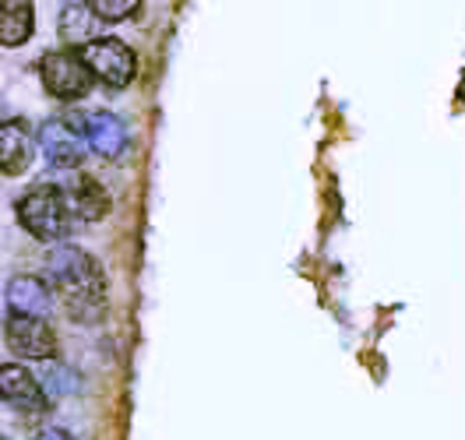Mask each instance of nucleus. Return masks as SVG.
<instances>
[{"label": "nucleus", "instance_id": "nucleus-1", "mask_svg": "<svg viewBox=\"0 0 465 440\" xmlns=\"http://www.w3.org/2000/svg\"><path fill=\"white\" fill-rule=\"evenodd\" d=\"M46 275L54 279L60 299L74 321L92 324L103 318L106 293H103V271L99 264L78 247H60L46 261Z\"/></svg>", "mask_w": 465, "mask_h": 440}, {"label": "nucleus", "instance_id": "nucleus-2", "mask_svg": "<svg viewBox=\"0 0 465 440\" xmlns=\"http://www.w3.org/2000/svg\"><path fill=\"white\" fill-rule=\"evenodd\" d=\"M71 205H67V194L50 187V183H39L32 187L29 194L18 198V222L29 230L35 240H64L71 233Z\"/></svg>", "mask_w": 465, "mask_h": 440}, {"label": "nucleus", "instance_id": "nucleus-3", "mask_svg": "<svg viewBox=\"0 0 465 440\" xmlns=\"http://www.w3.org/2000/svg\"><path fill=\"white\" fill-rule=\"evenodd\" d=\"M39 71H43V85L50 95H57L64 103H71V99H82L88 95V88H92V71H88V64L82 54H67V50H57V54H46L43 64H39Z\"/></svg>", "mask_w": 465, "mask_h": 440}, {"label": "nucleus", "instance_id": "nucleus-4", "mask_svg": "<svg viewBox=\"0 0 465 440\" xmlns=\"http://www.w3.org/2000/svg\"><path fill=\"white\" fill-rule=\"evenodd\" d=\"M82 57H85L88 71H92L99 82H106V85H114V88L131 85V78H134V71H138L131 46L120 43V39H95L92 46L82 50Z\"/></svg>", "mask_w": 465, "mask_h": 440}, {"label": "nucleus", "instance_id": "nucleus-5", "mask_svg": "<svg viewBox=\"0 0 465 440\" xmlns=\"http://www.w3.org/2000/svg\"><path fill=\"white\" fill-rule=\"evenodd\" d=\"M7 342L18 356H29V359H50L57 352V338H54V328L43 321V318H18L11 314L7 318Z\"/></svg>", "mask_w": 465, "mask_h": 440}, {"label": "nucleus", "instance_id": "nucleus-6", "mask_svg": "<svg viewBox=\"0 0 465 440\" xmlns=\"http://www.w3.org/2000/svg\"><path fill=\"white\" fill-rule=\"evenodd\" d=\"M71 127H74V134L82 131L85 142L92 145V152L103 155V159H114L127 145V131H124V123L114 113H88V117L74 120Z\"/></svg>", "mask_w": 465, "mask_h": 440}, {"label": "nucleus", "instance_id": "nucleus-7", "mask_svg": "<svg viewBox=\"0 0 465 440\" xmlns=\"http://www.w3.org/2000/svg\"><path fill=\"white\" fill-rule=\"evenodd\" d=\"M39 145H43L46 162L57 166V170H74V166L82 162V145H78L74 127H67V123H60V120L43 123V131H39Z\"/></svg>", "mask_w": 465, "mask_h": 440}, {"label": "nucleus", "instance_id": "nucleus-8", "mask_svg": "<svg viewBox=\"0 0 465 440\" xmlns=\"http://www.w3.org/2000/svg\"><path fill=\"white\" fill-rule=\"evenodd\" d=\"M64 194H67L71 215L82 219V222H99V219L110 211V194H106V187H103L99 180H92V176H74Z\"/></svg>", "mask_w": 465, "mask_h": 440}, {"label": "nucleus", "instance_id": "nucleus-9", "mask_svg": "<svg viewBox=\"0 0 465 440\" xmlns=\"http://www.w3.org/2000/svg\"><path fill=\"white\" fill-rule=\"evenodd\" d=\"M7 307L18 318H46V310H50V289L39 279H32V275H15L7 282Z\"/></svg>", "mask_w": 465, "mask_h": 440}, {"label": "nucleus", "instance_id": "nucleus-10", "mask_svg": "<svg viewBox=\"0 0 465 440\" xmlns=\"http://www.w3.org/2000/svg\"><path fill=\"white\" fill-rule=\"evenodd\" d=\"M0 162H4V173L7 176L25 173L32 162L29 134H25V127L15 123V120H7V123L0 127Z\"/></svg>", "mask_w": 465, "mask_h": 440}, {"label": "nucleus", "instance_id": "nucleus-11", "mask_svg": "<svg viewBox=\"0 0 465 440\" xmlns=\"http://www.w3.org/2000/svg\"><path fill=\"white\" fill-rule=\"evenodd\" d=\"M99 32H103V18L95 15L92 4H67L60 11V35L67 43H88L92 46L99 39Z\"/></svg>", "mask_w": 465, "mask_h": 440}, {"label": "nucleus", "instance_id": "nucleus-12", "mask_svg": "<svg viewBox=\"0 0 465 440\" xmlns=\"http://www.w3.org/2000/svg\"><path fill=\"white\" fill-rule=\"evenodd\" d=\"M0 387H4V398L18 409H39L43 406V387L32 381V374L22 367H4L0 370Z\"/></svg>", "mask_w": 465, "mask_h": 440}, {"label": "nucleus", "instance_id": "nucleus-13", "mask_svg": "<svg viewBox=\"0 0 465 440\" xmlns=\"http://www.w3.org/2000/svg\"><path fill=\"white\" fill-rule=\"evenodd\" d=\"M32 35V4L29 0H11L0 7V43L4 46H22Z\"/></svg>", "mask_w": 465, "mask_h": 440}, {"label": "nucleus", "instance_id": "nucleus-14", "mask_svg": "<svg viewBox=\"0 0 465 440\" xmlns=\"http://www.w3.org/2000/svg\"><path fill=\"white\" fill-rule=\"evenodd\" d=\"M92 7H95V15H99L103 22H120V18H127V15L138 11L134 0H95Z\"/></svg>", "mask_w": 465, "mask_h": 440}, {"label": "nucleus", "instance_id": "nucleus-15", "mask_svg": "<svg viewBox=\"0 0 465 440\" xmlns=\"http://www.w3.org/2000/svg\"><path fill=\"white\" fill-rule=\"evenodd\" d=\"M35 440H74V437H67L64 430H43V434H39Z\"/></svg>", "mask_w": 465, "mask_h": 440}]
</instances>
